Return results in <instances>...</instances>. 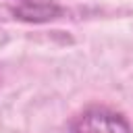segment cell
Wrapping results in <instances>:
<instances>
[{
	"label": "cell",
	"instance_id": "obj_1",
	"mask_svg": "<svg viewBox=\"0 0 133 133\" xmlns=\"http://www.w3.org/2000/svg\"><path fill=\"white\" fill-rule=\"evenodd\" d=\"M71 133H133L131 123L104 106H91L71 121Z\"/></svg>",
	"mask_w": 133,
	"mask_h": 133
},
{
	"label": "cell",
	"instance_id": "obj_2",
	"mask_svg": "<svg viewBox=\"0 0 133 133\" xmlns=\"http://www.w3.org/2000/svg\"><path fill=\"white\" fill-rule=\"evenodd\" d=\"M60 6L56 4H50V2H23L19 6L12 8V15L21 21H29V23H46V21H52L56 17H60Z\"/></svg>",
	"mask_w": 133,
	"mask_h": 133
},
{
	"label": "cell",
	"instance_id": "obj_3",
	"mask_svg": "<svg viewBox=\"0 0 133 133\" xmlns=\"http://www.w3.org/2000/svg\"><path fill=\"white\" fill-rule=\"evenodd\" d=\"M21 2H27V0H21Z\"/></svg>",
	"mask_w": 133,
	"mask_h": 133
}]
</instances>
